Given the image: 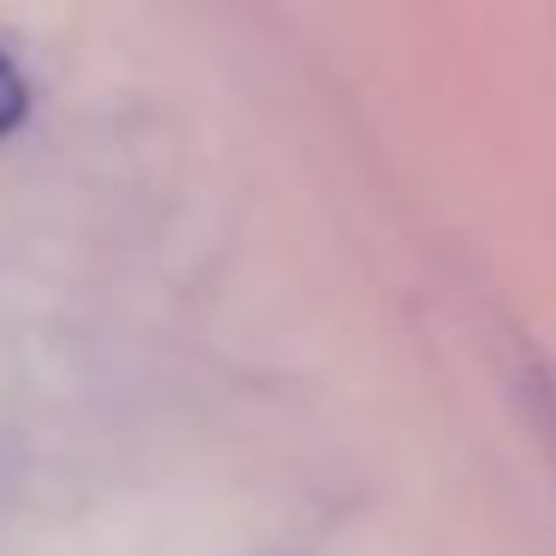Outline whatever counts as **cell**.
<instances>
[{"mask_svg": "<svg viewBox=\"0 0 556 556\" xmlns=\"http://www.w3.org/2000/svg\"><path fill=\"white\" fill-rule=\"evenodd\" d=\"M515 395H520V407H527L532 431H539L544 455L556 460V365L544 359L539 348H527V341L515 348Z\"/></svg>", "mask_w": 556, "mask_h": 556, "instance_id": "cell-1", "label": "cell"}, {"mask_svg": "<svg viewBox=\"0 0 556 556\" xmlns=\"http://www.w3.org/2000/svg\"><path fill=\"white\" fill-rule=\"evenodd\" d=\"M18 121H25V78H18V66L0 54V132H13Z\"/></svg>", "mask_w": 556, "mask_h": 556, "instance_id": "cell-2", "label": "cell"}]
</instances>
